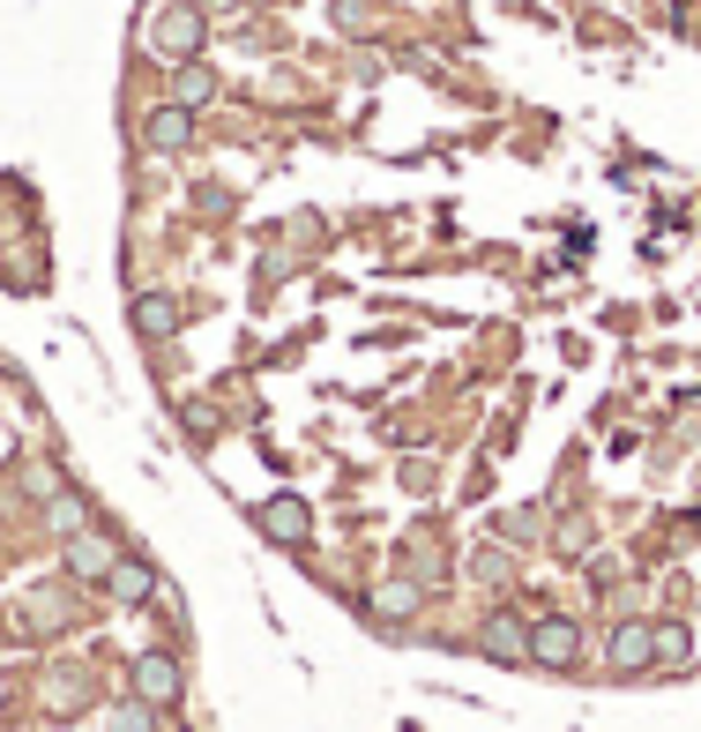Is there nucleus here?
<instances>
[{
	"label": "nucleus",
	"mask_w": 701,
	"mask_h": 732,
	"mask_svg": "<svg viewBox=\"0 0 701 732\" xmlns=\"http://www.w3.org/2000/svg\"><path fill=\"white\" fill-rule=\"evenodd\" d=\"M209 90H217V75L209 68H179V105L195 113V105H209Z\"/></svg>",
	"instance_id": "nucleus-11"
},
{
	"label": "nucleus",
	"mask_w": 701,
	"mask_h": 732,
	"mask_svg": "<svg viewBox=\"0 0 701 732\" xmlns=\"http://www.w3.org/2000/svg\"><path fill=\"white\" fill-rule=\"evenodd\" d=\"M411 605H418L411 583H388V591H381V613H411Z\"/></svg>",
	"instance_id": "nucleus-14"
},
{
	"label": "nucleus",
	"mask_w": 701,
	"mask_h": 732,
	"mask_svg": "<svg viewBox=\"0 0 701 732\" xmlns=\"http://www.w3.org/2000/svg\"><path fill=\"white\" fill-rule=\"evenodd\" d=\"M195 8H202V15H209V8H232V0H195Z\"/></svg>",
	"instance_id": "nucleus-15"
},
{
	"label": "nucleus",
	"mask_w": 701,
	"mask_h": 732,
	"mask_svg": "<svg viewBox=\"0 0 701 732\" xmlns=\"http://www.w3.org/2000/svg\"><path fill=\"white\" fill-rule=\"evenodd\" d=\"M150 150H187V135H195V120H187V105H165V113H150Z\"/></svg>",
	"instance_id": "nucleus-6"
},
{
	"label": "nucleus",
	"mask_w": 701,
	"mask_h": 732,
	"mask_svg": "<svg viewBox=\"0 0 701 732\" xmlns=\"http://www.w3.org/2000/svg\"><path fill=\"white\" fill-rule=\"evenodd\" d=\"M113 546H105V538H83V531H75V538H68V568H75V576H113Z\"/></svg>",
	"instance_id": "nucleus-7"
},
{
	"label": "nucleus",
	"mask_w": 701,
	"mask_h": 732,
	"mask_svg": "<svg viewBox=\"0 0 701 732\" xmlns=\"http://www.w3.org/2000/svg\"><path fill=\"white\" fill-rule=\"evenodd\" d=\"M261 531H269V538H306V509H299V501H269V509H261Z\"/></svg>",
	"instance_id": "nucleus-9"
},
{
	"label": "nucleus",
	"mask_w": 701,
	"mask_h": 732,
	"mask_svg": "<svg viewBox=\"0 0 701 732\" xmlns=\"http://www.w3.org/2000/svg\"><path fill=\"white\" fill-rule=\"evenodd\" d=\"M105 591H113V599H120V605H142V599H150V591H157V576H150L142 560H113V576H105Z\"/></svg>",
	"instance_id": "nucleus-5"
},
{
	"label": "nucleus",
	"mask_w": 701,
	"mask_h": 732,
	"mask_svg": "<svg viewBox=\"0 0 701 732\" xmlns=\"http://www.w3.org/2000/svg\"><path fill=\"white\" fill-rule=\"evenodd\" d=\"M478 650L500 658V665H523V658H530V628H523L515 613H493V620L478 628Z\"/></svg>",
	"instance_id": "nucleus-3"
},
{
	"label": "nucleus",
	"mask_w": 701,
	"mask_h": 732,
	"mask_svg": "<svg viewBox=\"0 0 701 732\" xmlns=\"http://www.w3.org/2000/svg\"><path fill=\"white\" fill-rule=\"evenodd\" d=\"M52 523H60L68 538H75V531H83V523H90V509H83V501H75V493H60V501H52Z\"/></svg>",
	"instance_id": "nucleus-13"
},
{
	"label": "nucleus",
	"mask_w": 701,
	"mask_h": 732,
	"mask_svg": "<svg viewBox=\"0 0 701 732\" xmlns=\"http://www.w3.org/2000/svg\"><path fill=\"white\" fill-rule=\"evenodd\" d=\"M113 732H157V710H150V702H120V710H113Z\"/></svg>",
	"instance_id": "nucleus-12"
},
{
	"label": "nucleus",
	"mask_w": 701,
	"mask_h": 732,
	"mask_svg": "<svg viewBox=\"0 0 701 732\" xmlns=\"http://www.w3.org/2000/svg\"><path fill=\"white\" fill-rule=\"evenodd\" d=\"M150 45L165 53V60H195V45H202V8L187 0V8H157L150 15Z\"/></svg>",
	"instance_id": "nucleus-1"
},
{
	"label": "nucleus",
	"mask_w": 701,
	"mask_h": 732,
	"mask_svg": "<svg viewBox=\"0 0 701 732\" xmlns=\"http://www.w3.org/2000/svg\"><path fill=\"white\" fill-rule=\"evenodd\" d=\"M135 688H142V702H150V710H165V702H179V665H172L165 650L135 658Z\"/></svg>",
	"instance_id": "nucleus-4"
},
{
	"label": "nucleus",
	"mask_w": 701,
	"mask_h": 732,
	"mask_svg": "<svg viewBox=\"0 0 701 732\" xmlns=\"http://www.w3.org/2000/svg\"><path fill=\"white\" fill-rule=\"evenodd\" d=\"M612 665H619V673H634V665H650V628H642V620H627V628H619V636H612Z\"/></svg>",
	"instance_id": "nucleus-8"
},
{
	"label": "nucleus",
	"mask_w": 701,
	"mask_h": 732,
	"mask_svg": "<svg viewBox=\"0 0 701 732\" xmlns=\"http://www.w3.org/2000/svg\"><path fill=\"white\" fill-rule=\"evenodd\" d=\"M530 658L537 665H575L582 658V628L575 620H560V613H545V620L530 628Z\"/></svg>",
	"instance_id": "nucleus-2"
},
{
	"label": "nucleus",
	"mask_w": 701,
	"mask_h": 732,
	"mask_svg": "<svg viewBox=\"0 0 701 732\" xmlns=\"http://www.w3.org/2000/svg\"><path fill=\"white\" fill-rule=\"evenodd\" d=\"M135 329H142V337H165L172 329V300L165 292H142V300H135Z\"/></svg>",
	"instance_id": "nucleus-10"
}]
</instances>
